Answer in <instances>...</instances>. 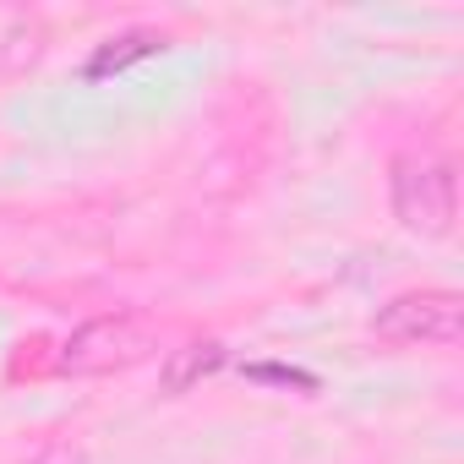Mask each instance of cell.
<instances>
[{
	"instance_id": "3",
	"label": "cell",
	"mask_w": 464,
	"mask_h": 464,
	"mask_svg": "<svg viewBox=\"0 0 464 464\" xmlns=\"http://www.w3.org/2000/svg\"><path fill=\"white\" fill-rule=\"evenodd\" d=\"M377 339L393 344H453L464 334V301L453 290H410L393 295L377 317H372Z\"/></svg>"
},
{
	"instance_id": "5",
	"label": "cell",
	"mask_w": 464,
	"mask_h": 464,
	"mask_svg": "<svg viewBox=\"0 0 464 464\" xmlns=\"http://www.w3.org/2000/svg\"><path fill=\"white\" fill-rule=\"evenodd\" d=\"M159 50H164V34H148V28H137V34H121V39H104V44L88 55L82 77H88V82H99V77H115V72H126V66H137V61L159 55Z\"/></svg>"
},
{
	"instance_id": "2",
	"label": "cell",
	"mask_w": 464,
	"mask_h": 464,
	"mask_svg": "<svg viewBox=\"0 0 464 464\" xmlns=\"http://www.w3.org/2000/svg\"><path fill=\"white\" fill-rule=\"evenodd\" d=\"M153 350V334L142 317L131 312H110V317H93L82 323L66 344H61V372L66 377H104V372H121L131 361H142Z\"/></svg>"
},
{
	"instance_id": "7",
	"label": "cell",
	"mask_w": 464,
	"mask_h": 464,
	"mask_svg": "<svg viewBox=\"0 0 464 464\" xmlns=\"http://www.w3.org/2000/svg\"><path fill=\"white\" fill-rule=\"evenodd\" d=\"M252 377H263V382H295V388H317V377H306V372H290V366H252Z\"/></svg>"
},
{
	"instance_id": "1",
	"label": "cell",
	"mask_w": 464,
	"mask_h": 464,
	"mask_svg": "<svg viewBox=\"0 0 464 464\" xmlns=\"http://www.w3.org/2000/svg\"><path fill=\"white\" fill-rule=\"evenodd\" d=\"M393 218L410 236L442 241L459 218V175L448 159H399L393 164Z\"/></svg>"
},
{
	"instance_id": "4",
	"label": "cell",
	"mask_w": 464,
	"mask_h": 464,
	"mask_svg": "<svg viewBox=\"0 0 464 464\" xmlns=\"http://www.w3.org/2000/svg\"><path fill=\"white\" fill-rule=\"evenodd\" d=\"M224 361H229V350H224L218 339H191V344L169 350V361H164V393H191V388H197L202 377H213Z\"/></svg>"
},
{
	"instance_id": "6",
	"label": "cell",
	"mask_w": 464,
	"mask_h": 464,
	"mask_svg": "<svg viewBox=\"0 0 464 464\" xmlns=\"http://www.w3.org/2000/svg\"><path fill=\"white\" fill-rule=\"evenodd\" d=\"M28 464H88V453H82L77 442H44Z\"/></svg>"
}]
</instances>
